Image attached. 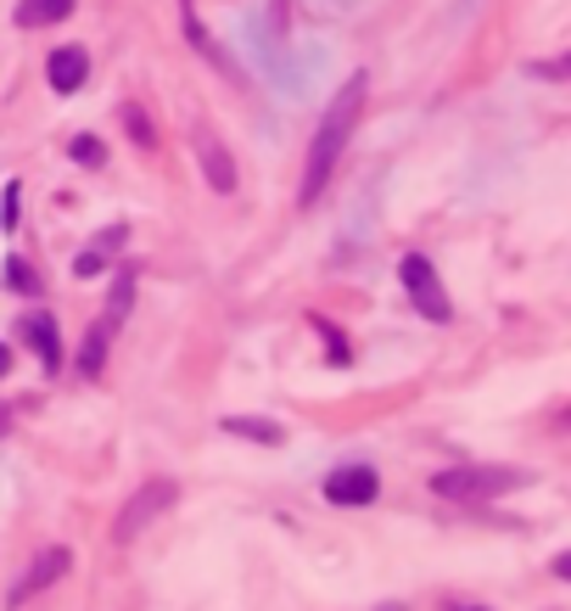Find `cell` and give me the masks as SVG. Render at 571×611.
<instances>
[{
	"label": "cell",
	"instance_id": "44dd1931",
	"mask_svg": "<svg viewBox=\"0 0 571 611\" xmlns=\"http://www.w3.org/2000/svg\"><path fill=\"white\" fill-rule=\"evenodd\" d=\"M555 578H566V584H571V550H560V555H555Z\"/></svg>",
	"mask_w": 571,
	"mask_h": 611
},
{
	"label": "cell",
	"instance_id": "4fadbf2b",
	"mask_svg": "<svg viewBox=\"0 0 571 611\" xmlns=\"http://www.w3.org/2000/svg\"><path fill=\"white\" fill-rule=\"evenodd\" d=\"M68 158H73V163H84V169H102V163H107V147H102L95 135H73Z\"/></svg>",
	"mask_w": 571,
	"mask_h": 611
},
{
	"label": "cell",
	"instance_id": "5bb4252c",
	"mask_svg": "<svg viewBox=\"0 0 571 611\" xmlns=\"http://www.w3.org/2000/svg\"><path fill=\"white\" fill-rule=\"evenodd\" d=\"M129 303H135V275H118V280H113V298H107V320L118 325V320L129 314Z\"/></svg>",
	"mask_w": 571,
	"mask_h": 611
},
{
	"label": "cell",
	"instance_id": "ffe728a7",
	"mask_svg": "<svg viewBox=\"0 0 571 611\" xmlns=\"http://www.w3.org/2000/svg\"><path fill=\"white\" fill-rule=\"evenodd\" d=\"M319 332H325V343H330V359H337V365H348V343H342L337 332H330V325H319Z\"/></svg>",
	"mask_w": 571,
	"mask_h": 611
},
{
	"label": "cell",
	"instance_id": "e0dca14e",
	"mask_svg": "<svg viewBox=\"0 0 571 611\" xmlns=\"http://www.w3.org/2000/svg\"><path fill=\"white\" fill-rule=\"evenodd\" d=\"M533 73H538V79L566 84V79H571V51H566V57H555V62H533Z\"/></svg>",
	"mask_w": 571,
	"mask_h": 611
},
{
	"label": "cell",
	"instance_id": "ac0fdd59",
	"mask_svg": "<svg viewBox=\"0 0 571 611\" xmlns=\"http://www.w3.org/2000/svg\"><path fill=\"white\" fill-rule=\"evenodd\" d=\"M18 185H7V197H0V230H18Z\"/></svg>",
	"mask_w": 571,
	"mask_h": 611
},
{
	"label": "cell",
	"instance_id": "7c38bea8",
	"mask_svg": "<svg viewBox=\"0 0 571 611\" xmlns=\"http://www.w3.org/2000/svg\"><path fill=\"white\" fill-rule=\"evenodd\" d=\"M73 18V0H18V28H51Z\"/></svg>",
	"mask_w": 571,
	"mask_h": 611
},
{
	"label": "cell",
	"instance_id": "5b68a950",
	"mask_svg": "<svg viewBox=\"0 0 571 611\" xmlns=\"http://www.w3.org/2000/svg\"><path fill=\"white\" fill-rule=\"evenodd\" d=\"M73 573V555L62 550V544H51V550H39L28 567H23V578L12 584V606H23V600H34L39 589H51V584H62Z\"/></svg>",
	"mask_w": 571,
	"mask_h": 611
},
{
	"label": "cell",
	"instance_id": "9a60e30c",
	"mask_svg": "<svg viewBox=\"0 0 571 611\" xmlns=\"http://www.w3.org/2000/svg\"><path fill=\"white\" fill-rule=\"evenodd\" d=\"M102 269H107V258H102V253H95V247H84V253L73 258V275H79V280H95V275H102Z\"/></svg>",
	"mask_w": 571,
	"mask_h": 611
},
{
	"label": "cell",
	"instance_id": "30bf717a",
	"mask_svg": "<svg viewBox=\"0 0 571 611\" xmlns=\"http://www.w3.org/2000/svg\"><path fill=\"white\" fill-rule=\"evenodd\" d=\"M23 337L39 348V365H45V370L62 365V337H57V320H51V314H28V320H23Z\"/></svg>",
	"mask_w": 571,
	"mask_h": 611
},
{
	"label": "cell",
	"instance_id": "2e32d148",
	"mask_svg": "<svg viewBox=\"0 0 571 611\" xmlns=\"http://www.w3.org/2000/svg\"><path fill=\"white\" fill-rule=\"evenodd\" d=\"M7 264H12V269H7V280H12L18 292H39V280H34V269H28L23 258H7Z\"/></svg>",
	"mask_w": 571,
	"mask_h": 611
},
{
	"label": "cell",
	"instance_id": "6da1fadb",
	"mask_svg": "<svg viewBox=\"0 0 571 611\" xmlns=\"http://www.w3.org/2000/svg\"><path fill=\"white\" fill-rule=\"evenodd\" d=\"M359 107H364V79L353 73L337 96H330V107H325V118H319V129H314V140H308V163H303V208L308 203H319L325 197V185H330V174H337V163H342V152H348V135H353V118H359Z\"/></svg>",
	"mask_w": 571,
	"mask_h": 611
},
{
	"label": "cell",
	"instance_id": "603a6c76",
	"mask_svg": "<svg viewBox=\"0 0 571 611\" xmlns=\"http://www.w3.org/2000/svg\"><path fill=\"white\" fill-rule=\"evenodd\" d=\"M381 611H404V606H381Z\"/></svg>",
	"mask_w": 571,
	"mask_h": 611
},
{
	"label": "cell",
	"instance_id": "9c48e42d",
	"mask_svg": "<svg viewBox=\"0 0 571 611\" xmlns=\"http://www.w3.org/2000/svg\"><path fill=\"white\" fill-rule=\"evenodd\" d=\"M219 427H224L230 438H247V443H264V449L286 443V427H280V420H264V415H224Z\"/></svg>",
	"mask_w": 571,
	"mask_h": 611
},
{
	"label": "cell",
	"instance_id": "cb8c5ba5",
	"mask_svg": "<svg viewBox=\"0 0 571 611\" xmlns=\"http://www.w3.org/2000/svg\"><path fill=\"white\" fill-rule=\"evenodd\" d=\"M470 611H482V606H470Z\"/></svg>",
	"mask_w": 571,
	"mask_h": 611
},
{
	"label": "cell",
	"instance_id": "7a4b0ae2",
	"mask_svg": "<svg viewBox=\"0 0 571 611\" xmlns=\"http://www.w3.org/2000/svg\"><path fill=\"white\" fill-rule=\"evenodd\" d=\"M527 483L533 472H521V465H448V472L432 477V494L438 499H499Z\"/></svg>",
	"mask_w": 571,
	"mask_h": 611
},
{
	"label": "cell",
	"instance_id": "277c9868",
	"mask_svg": "<svg viewBox=\"0 0 571 611\" xmlns=\"http://www.w3.org/2000/svg\"><path fill=\"white\" fill-rule=\"evenodd\" d=\"M398 280H404V292H409V303L426 314V320H448L454 309H448V292H443V280H438V269H432V258L426 253H409L404 264H398Z\"/></svg>",
	"mask_w": 571,
	"mask_h": 611
},
{
	"label": "cell",
	"instance_id": "8fae6325",
	"mask_svg": "<svg viewBox=\"0 0 571 611\" xmlns=\"http://www.w3.org/2000/svg\"><path fill=\"white\" fill-rule=\"evenodd\" d=\"M113 337H118V325H113V320H95V325H90V332H84V348H79V376H102Z\"/></svg>",
	"mask_w": 571,
	"mask_h": 611
},
{
	"label": "cell",
	"instance_id": "7402d4cb",
	"mask_svg": "<svg viewBox=\"0 0 571 611\" xmlns=\"http://www.w3.org/2000/svg\"><path fill=\"white\" fill-rule=\"evenodd\" d=\"M7 370H12V348H7V343H0V376H7Z\"/></svg>",
	"mask_w": 571,
	"mask_h": 611
},
{
	"label": "cell",
	"instance_id": "3957f363",
	"mask_svg": "<svg viewBox=\"0 0 571 611\" xmlns=\"http://www.w3.org/2000/svg\"><path fill=\"white\" fill-rule=\"evenodd\" d=\"M174 499H179V483H168V477H152V483H140L135 494H129V505L113 516V539L118 544H135L140 533H147L163 510H174Z\"/></svg>",
	"mask_w": 571,
	"mask_h": 611
},
{
	"label": "cell",
	"instance_id": "8992f818",
	"mask_svg": "<svg viewBox=\"0 0 571 611\" xmlns=\"http://www.w3.org/2000/svg\"><path fill=\"white\" fill-rule=\"evenodd\" d=\"M375 494H381L375 465H337V472L325 477V499L330 505H375Z\"/></svg>",
	"mask_w": 571,
	"mask_h": 611
},
{
	"label": "cell",
	"instance_id": "ba28073f",
	"mask_svg": "<svg viewBox=\"0 0 571 611\" xmlns=\"http://www.w3.org/2000/svg\"><path fill=\"white\" fill-rule=\"evenodd\" d=\"M197 158H202V174H208V185L219 197H230L235 192V163H230V152L219 147L213 135H197Z\"/></svg>",
	"mask_w": 571,
	"mask_h": 611
},
{
	"label": "cell",
	"instance_id": "52a82bcc",
	"mask_svg": "<svg viewBox=\"0 0 571 611\" xmlns=\"http://www.w3.org/2000/svg\"><path fill=\"white\" fill-rule=\"evenodd\" d=\"M45 79H51L57 96H73V90H84V79H90V57H84V45H57L51 62H45Z\"/></svg>",
	"mask_w": 571,
	"mask_h": 611
},
{
	"label": "cell",
	"instance_id": "d6986e66",
	"mask_svg": "<svg viewBox=\"0 0 571 611\" xmlns=\"http://www.w3.org/2000/svg\"><path fill=\"white\" fill-rule=\"evenodd\" d=\"M129 242V230L124 224H113V230H102V242H95V253H113V247H124Z\"/></svg>",
	"mask_w": 571,
	"mask_h": 611
}]
</instances>
